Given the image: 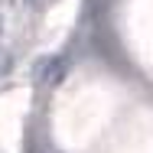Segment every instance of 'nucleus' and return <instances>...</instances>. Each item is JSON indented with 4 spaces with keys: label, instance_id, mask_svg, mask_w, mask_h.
Here are the masks:
<instances>
[{
    "label": "nucleus",
    "instance_id": "obj_2",
    "mask_svg": "<svg viewBox=\"0 0 153 153\" xmlns=\"http://www.w3.org/2000/svg\"><path fill=\"white\" fill-rule=\"evenodd\" d=\"M33 3H42V0H33Z\"/></svg>",
    "mask_w": 153,
    "mask_h": 153
},
{
    "label": "nucleus",
    "instance_id": "obj_1",
    "mask_svg": "<svg viewBox=\"0 0 153 153\" xmlns=\"http://www.w3.org/2000/svg\"><path fill=\"white\" fill-rule=\"evenodd\" d=\"M62 72H65V59H46V62H39V82H42V85L59 82Z\"/></svg>",
    "mask_w": 153,
    "mask_h": 153
}]
</instances>
